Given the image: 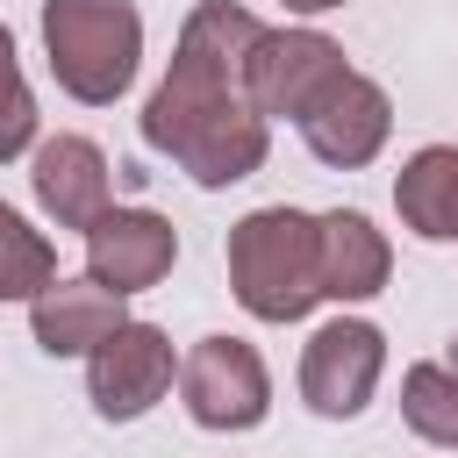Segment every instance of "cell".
Instances as JSON below:
<instances>
[{"label": "cell", "mask_w": 458, "mask_h": 458, "mask_svg": "<svg viewBox=\"0 0 458 458\" xmlns=\"http://www.w3.org/2000/svg\"><path fill=\"white\" fill-rule=\"evenodd\" d=\"M258 14L236 0H200L179 29L172 72L143 100V143L172 157L193 186H236L265 165V122L243 93V57L258 43Z\"/></svg>", "instance_id": "obj_1"}, {"label": "cell", "mask_w": 458, "mask_h": 458, "mask_svg": "<svg viewBox=\"0 0 458 458\" xmlns=\"http://www.w3.org/2000/svg\"><path fill=\"white\" fill-rule=\"evenodd\" d=\"M229 286L258 322H301L322 301L315 279V215L301 208H250L229 229Z\"/></svg>", "instance_id": "obj_2"}, {"label": "cell", "mask_w": 458, "mask_h": 458, "mask_svg": "<svg viewBox=\"0 0 458 458\" xmlns=\"http://www.w3.org/2000/svg\"><path fill=\"white\" fill-rule=\"evenodd\" d=\"M43 50H50V79L72 100L107 107L136 79L143 14L136 0H43Z\"/></svg>", "instance_id": "obj_3"}, {"label": "cell", "mask_w": 458, "mask_h": 458, "mask_svg": "<svg viewBox=\"0 0 458 458\" xmlns=\"http://www.w3.org/2000/svg\"><path fill=\"white\" fill-rule=\"evenodd\" d=\"M344 72L351 64L322 29H258V43L243 57V93H250L258 122H301Z\"/></svg>", "instance_id": "obj_4"}, {"label": "cell", "mask_w": 458, "mask_h": 458, "mask_svg": "<svg viewBox=\"0 0 458 458\" xmlns=\"http://www.w3.org/2000/svg\"><path fill=\"white\" fill-rule=\"evenodd\" d=\"M179 394H186V415L200 429H258L272 408L265 358L243 336H200L179 365Z\"/></svg>", "instance_id": "obj_5"}, {"label": "cell", "mask_w": 458, "mask_h": 458, "mask_svg": "<svg viewBox=\"0 0 458 458\" xmlns=\"http://www.w3.org/2000/svg\"><path fill=\"white\" fill-rule=\"evenodd\" d=\"M379 372H386V336H379L372 322H358V315L322 322V329L308 336V351H301V394H308V408L329 415V422L358 415V408L372 401Z\"/></svg>", "instance_id": "obj_6"}, {"label": "cell", "mask_w": 458, "mask_h": 458, "mask_svg": "<svg viewBox=\"0 0 458 458\" xmlns=\"http://www.w3.org/2000/svg\"><path fill=\"white\" fill-rule=\"evenodd\" d=\"M172 386V336L150 322H122L107 344L86 351V394L107 422H136Z\"/></svg>", "instance_id": "obj_7"}, {"label": "cell", "mask_w": 458, "mask_h": 458, "mask_svg": "<svg viewBox=\"0 0 458 458\" xmlns=\"http://www.w3.org/2000/svg\"><path fill=\"white\" fill-rule=\"evenodd\" d=\"M179 258V229L150 208H107L93 229H86V279L107 286V293H143L172 272Z\"/></svg>", "instance_id": "obj_8"}, {"label": "cell", "mask_w": 458, "mask_h": 458, "mask_svg": "<svg viewBox=\"0 0 458 458\" xmlns=\"http://www.w3.org/2000/svg\"><path fill=\"white\" fill-rule=\"evenodd\" d=\"M386 129H394L386 86H379V79H365V72H344V79H336L308 114H301L308 150H315L322 165H336V172L372 165V157H379V143H386Z\"/></svg>", "instance_id": "obj_9"}, {"label": "cell", "mask_w": 458, "mask_h": 458, "mask_svg": "<svg viewBox=\"0 0 458 458\" xmlns=\"http://www.w3.org/2000/svg\"><path fill=\"white\" fill-rule=\"evenodd\" d=\"M394 272V250L386 236L358 215V208H329L315 215V279H322V301H372Z\"/></svg>", "instance_id": "obj_10"}, {"label": "cell", "mask_w": 458, "mask_h": 458, "mask_svg": "<svg viewBox=\"0 0 458 458\" xmlns=\"http://www.w3.org/2000/svg\"><path fill=\"white\" fill-rule=\"evenodd\" d=\"M29 179H36V200H43V215L57 229H79L86 236L107 215V157L86 136H50L36 150V172Z\"/></svg>", "instance_id": "obj_11"}, {"label": "cell", "mask_w": 458, "mask_h": 458, "mask_svg": "<svg viewBox=\"0 0 458 458\" xmlns=\"http://www.w3.org/2000/svg\"><path fill=\"white\" fill-rule=\"evenodd\" d=\"M29 322H36V344L50 358H79L93 344H107L129 315H122V293L93 286V279H50L36 301H29Z\"/></svg>", "instance_id": "obj_12"}, {"label": "cell", "mask_w": 458, "mask_h": 458, "mask_svg": "<svg viewBox=\"0 0 458 458\" xmlns=\"http://www.w3.org/2000/svg\"><path fill=\"white\" fill-rule=\"evenodd\" d=\"M394 208L422 243H458V143H422L394 179Z\"/></svg>", "instance_id": "obj_13"}, {"label": "cell", "mask_w": 458, "mask_h": 458, "mask_svg": "<svg viewBox=\"0 0 458 458\" xmlns=\"http://www.w3.org/2000/svg\"><path fill=\"white\" fill-rule=\"evenodd\" d=\"M401 415L415 437L458 451V365H408L401 379Z\"/></svg>", "instance_id": "obj_14"}, {"label": "cell", "mask_w": 458, "mask_h": 458, "mask_svg": "<svg viewBox=\"0 0 458 458\" xmlns=\"http://www.w3.org/2000/svg\"><path fill=\"white\" fill-rule=\"evenodd\" d=\"M57 279V250L43 229H29L7 200H0V301H36Z\"/></svg>", "instance_id": "obj_15"}, {"label": "cell", "mask_w": 458, "mask_h": 458, "mask_svg": "<svg viewBox=\"0 0 458 458\" xmlns=\"http://www.w3.org/2000/svg\"><path fill=\"white\" fill-rule=\"evenodd\" d=\"M29 143H36V100H29V79L14 64V36L0 29V165H14Z\"/></svg>", "instance_id": "obj_16"}, {"label": "cell", "mask_w": 458, "mask_h": 458, "mask_svg": "<svg viewBox=\"0 0 458 458\" xmlns=\"http://www.w3.org/2000/svg\"><path fill=\"white\" fill-rule=\"evenodd\" d=\"M293 14H329V7H344V0H286Z\"/></svg>", "instance_id": "obj_17"}]
</instances>
